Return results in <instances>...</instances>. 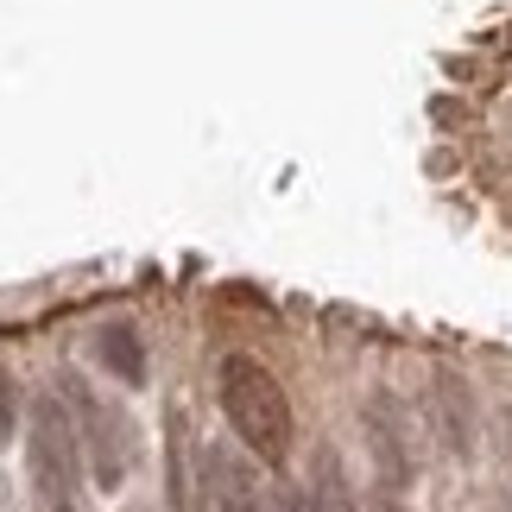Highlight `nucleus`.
<instances>
[{
  "label": "nucleus",
  "mask_w": 512,
  "mask_h": 512,
  "mask_svg": "<svg viewBox=\"0 0 512 512\" xmlns=\"http://www.w3.org/2000/svg\"><path fill=\"white\" fill-rule=\"evenodd\" d=\"M215 392H222V411H228V430L241 437L247 456H260L279 468L291 456V399L279 386V373L253 354H228L222 373H215Z\"/></svg>",
  "instance_id": "nucleus-1"
},
{
  "label": "nucleus",
  "mask_w": 512,
  "mask_h": 512,
  "mask_svg": "<svg viewBox=\"0 0 512 512\" xmlns=\"http://www.w3.org/2000/svg\"><path fill=\"white\" fill-rule=\"evenodd\" d=\"M26 468H32V494L45 512H83V424L76 405L57 392L32 399V424H26Z\"/></svg>",
  "instance_id": "nucleus-2"
},
{
  "label": "nucleus",
  "mask_w": 512,
  "mask_h": 512,
  "mask_svg": "<svg viewBox=\"0 0 512 512\" xmlns=\"http://www.w3.org/2000/svg\"><path fill=\"white\" fill-rule=\"evenodd\" d=\"M57 386H64V399L76 405V424H83V449H89L95 481H102V487H121L127 468H133V424L108 399H95L83 380H57Z\"/></svg>",
  "instance_id": "nucleus-3"
},
{
  "label": "nucleus",
  "mask_w": 512,
  "mask_h": 512,
  "mask_svg": "<svg viewBox=\"0 0 512 512\" xmlns=\"http://www.w3.org/2000/svg\"><path fill=\"white\" fill-rule=\"evenodd\" d=\"M209 494H215V512H266L260 475H253L234 449H222V443L209 449Z\"/></svg>",
  "instance_id": "nucleus-4"
},
{
  "label": "nucleus",
  "mask_w": 512,
  "mask_h": 512,
  "mask_svg": "<svg viewBox=\"0 0 512 512\" xmlns=\"http://www.w3.org/2000/svg\"><path fill=\"white\" fill-rule=\"evenodd\" d=\"M437 418L449 430V449L468 456V443H475V411H468V386L456 373H437Z\"/></svg>",
  "instance_id": "nucleus-5"
},
{
  "label": "nucleus",
  "mask_w": 512,
  "mask_h": 512,
  "mask_svg": "<svg viewBox=\"0 0 512 512\" xmlns=\"http://www.w3.org/2000/svg\"><path fill=\"white\" fill-rule=\"evenodd\" d=\"M102 361L121 373V386L146 380V348H140V336H133V323H108L102 329Z\"/></svg>",
  "instance_id": "nucleus-6"
},
{
  "label": "nucleus",
  "mask_w": 512,
  "mask_h": 512,
  "mask_svg": "<svg viewBox=\"0 0 512 512\" xmlns=\"http://www.w3.org/2000/svg\"><path fill=\"white\" fill-rule=\"evenodd\" d=\"M165 468H171V506H177V512H190V475H184V418H171V456H165Z\"/></svg>",
  "instance_id": "nucleus-7"
},
{
  "label": "nucleus",
  "mask_w": 512,
  "mask_h": 512,
  "mask_svg": "<svg viewBox=\"0 0 512 512\" xmlns=\"http://www.w3.org/2000/svg\"><path fill=\"white\" fill-rule=\"evenodd\" d=\"M13 424H19V386H13L7 361H0V443L13 437Z\"/></svg>",
  "instance_id": "nucleus-8"
},
{
  "label": "nucleus",
  "mask_w": 512,
  "mask_h": 512,
  "mask_svg": "<svg viewBox=\"0 0 512 512\" xmlns=\"http://www.w3.org/2000/svg\"><path fill=\"white\" fill-rule=\"evenodd\" d=\"M266 512H304V500L285 494V487H272V494H266Z\"/></svg>",
  "instance_id": "nucleus-9"
},
{
  "label": "nucleus",
  "mask_w": 512,
  "mask_h": 512,
  "mask_svg": "<svg viewBox=\"0 0 512 512\" xmlns=\"http://www.w3.org/2000/svg\"><path fill=\"white\" fill-rule=\"evenodd\" d=\"M361 512H405L399 500H373V506H361Z\"/></svg>",
  "instance_id": "nucleus-10"
}]
</instances>
